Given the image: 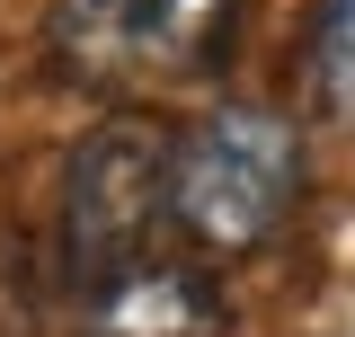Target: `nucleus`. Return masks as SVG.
I'll use <instances>...</instances> for the list:
<instances>
[{"mask_svg":"<svg viewBox=\"0 0 355 337\" xmlns=\"http://www.w3.org/2000/svg\"><path fill=\"white\" fill-rule=\"evenodd\" d=\"M311 80H320L329 125L355 133V0H320V18H311Z\"/></svg>","mask_w":355,"mask_h":337,"instance_id":"39448f33","label":"nucleus"},{"mask_svg":"<svg viewBox=\"0 0 355 337\" xmlns=\"http://www.w3.org/2000/svg\"><path fill=\"white\" fill-rule=\"evenodd\" d=\"M222 27H231V0H62L53 9V53H62L71 80L125 89V80L214 62Z\"/></svg>","mask_w":355,"mask_h":337,"instance_id":"7ed1b4c3","label":"nucleus"},{"mask_svg":"<svg viewBox=\"0 0 355 337\" xmlns=\"http://www.w3.org/2000/svg\"><path fill=\"white\" fill-rule=\"evenodd\" d=\"M160 222H169V133H151L142 116L89 125L62 168V266L98 293L151 257Z\"/></svg>","mask_w":355,"mask_h":337,"instance_id":"f03ea898","label":"nucleus"},{"mask_svg":"<svg viewBox=\"0 0 355 337\" xmlns=\"http://www.w3.org/2000/svg\"><path fill=\"white\" fill-rule=\"evenodd\" d=\"M222 329V293L205 266H169V257H142L116 284H98L89 337H214Z\"/></svg>","mask_w":355,"mask_h":337,"instance_id":"20e7f679","label":"nucleus"},{"mask_svg":"<svg viewBox=\"0 0 355 337\" xmlns=\"http://www.w3.org/2000/svg\"><path fill=\"white\" fill-rule=\"evenodd\" d=\"M302 196V133L275 107H214L169 151V222L205 257H258Z\"/></svg>","mask_w":355,"mask_h":337,"instance_id":"f257e3e1","label":"nucleus"}]
</instances>
